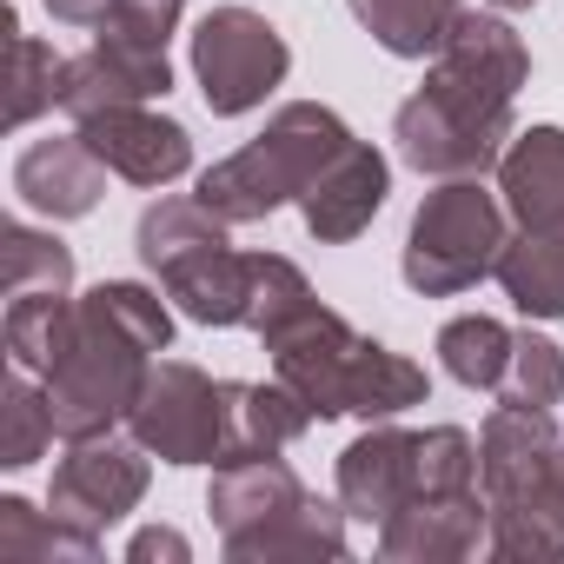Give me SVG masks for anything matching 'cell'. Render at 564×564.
I'll list each match as a JSON object with an SVG mask.
<instances>
[{"label": "cell", "mask_w": 564, "mask_h": 564, "mask_svg": "<svg viewBox=\"0 0 564 564\" xmlns=\"http://www.w3.org/2000/svg\"><path fill=\"white\" fill-rule=\"evenodd\" d=\"M485 8H498V14H524V8H538V0H485Z\"/></svg>", "instance_id": "cell-37"}, {"label": "cell", "mask_w": 564, "mask_h": 564, "mask_svg": "<svg viewBox=\"0 0 564 564\" xmlns=\"http://www.w3.org/2000/svg\"><path fill=\"white\" fill-rule=\"evenodd\" d=\"M346 147H352V127H346L333 107H319V100H286V107L265 120V133H252L239 153H226V160H213V166L199 173L193 199H206L226 226H252V219L279 213L286 199H306L313 180H319Z\"/></svg>", "instance_id": "cell-2"}, {"label": "cell", "mask_w": 564, "mask_h": 564, "mask_svg": "<svg viewBox=\"0 0 564 564\" xmlns=\"http://www.w3.org/2000/svg\"><path fill=\"white\" fill-rule=\"evenodd\" d=\"M557 425H551V412H538V405H491V419H485V432H478V485H485V498H511V491H531V485H544L551 478V465H557Z\"/></svg>", "instance_id": "cell-17"}, {"label": "cell", "mask_w": 564, "mask_h": 564, "mask_svg": "<svg viewBox=\"0 0 564 564\" xmlns=\"http://www.w3.org/2000/svg\"><path fill=\"white\" fill-rule=\"evenodd\" d=\"M74 306L80 300H67V293H21V300H8V319H0L8 359L21 372H47L61 359L67 333H74Z\"/></svg>", "instance_id": "cell-27"}, {"label": "cell", "mask_w": 564, "mask_h": 564, "mask_svg": "<svg viewBox=\"0 0 564 564\" xmlns=\"http://www.w3.org/2000/svg\"><path fill=\"white\" fill-rule=\"evenodd\" d=\"M511 107H478L465 94H445V87H419L399 113H392V140H399V160L425 180H478L505 160L511 147Z\"/></svg>", "instance_id": "cell-5"}, {"label": "cell", "mask_w": 564, "mask_h": 564, "mask_svg": "<svg viewBox=\"0 0 564 564\" xmlns=\"http://www.w3.org/2000/svg\"><path fill=\"white\" fill-rule=\"evenodd\" d=\"M491 557L505 564H557L564 557V498L557 485H531V491H511V498H491V538H485Z\"/></svg>", "instance_id": "cell-21"}, {"label": "cell", "mask_w": 564, "mask_h": 564, "mask_svg": "<svg viewBox=\"0 0 564 564\" xmlns=\"http://www.w3.org/2000/svg\"><path fill=\"white\" fill-rule=\"evenodd\" d=\"M425 392H432V379H425V366H412L405 352H392V346H366V366H359V379H352V419H399V412H412V405H425Z\"/></svg>", "instance_id": "cell-29"}, {"label": "cell", "mask_w": 564, "mask_h": 564, "mask_svg": "<svg viewBox=\"0 0 564 564\" xmlns=\"http://www.w3.org/2000/svg\"><path fill=\"white\" fill-rule=\"evenodd\" d=\"M153 557H166V564H186V557H193V544H186L173 524H147V531L127 544V564H153Z\"/></svg>", "instance_id": "cell-35"}, {"label": "cell", "mask_w": 564, "mask_h": 564, "mask_svg": "<svg viewBox=\"0 0 564 564\" xmlns=\"http://www.w3.org/2000/svg\"><path fill=\"white\" fill-rule=\"evenodd\" d=\"M180 8L186 0H120L113 8V21L107 28H127V34H140V41H173V28H180Z\"/></svg>", "instance_id": "cell-34"}, {"label": "cell", "mask_w": 564, "mask_h": 564, "mask_svg": "<svg viewBox=\"0 0 564 564\" xmlns=\"http://www.w3.org/2000/svg\"><path fill=\"white\" fill-rule=\"evenodd\" d=\"M226 399H232V425H226V452H219V465L286 452V445H293V438H306V432H313V419H319V412L286 386V379H272V386L226 379Z\"/></svg>", "instance_id": "cell-20"}, {"label": "cell", "mask_w": 564, "mask_h": 564, "mask_svg": "<svg viewBox=\"0 0 564 564\" xmlns=\"http://www.w3.org/2000/svg\"><path fill=\"white\" fill-rule=\"evenodd\" d=\"M166 300L193 319V326H246V286H252V252L226 246H199L186 259H173L160 272Z\"/></svg>", "instance_id": "cell-19"}, {"label": "cell", "mask_w": 564, "mask_h": 564, "mask_svg": "<svg viewBox=\"0 0 564 564\" xmlns=\"http://www.w3.org/2000/svg\"><path fill=\"white\" fill-rule=\"evenodd\" d=\"M386 193H392V160H386L379 147L352 140V147H346L319 180H313V193L300 199L306 232H313L319 246H346V239H359V232L379 219Z\"/></svg>", "instance_id": "cell-16"}, {"label": "cell", "mask_w": 564, "mask_h": 564, "mask_svg": "<svg viewBox=\"0 0 564 564\" xmlns=\"http://www.w3.org/2000/svg\"><path fill=\"white\" fill-rule=\"evenodd\" d=\"M438 366L465 386V392H498L505 366H511V326H498L491 313H458L438 326Z\"/></svg>", "instance_id": "cell-26"}, {"label": "cell", "mask_w": 564, "mask_h": 564, "mask_svg": "<svg viewBox=\"0 0 564 564\" xmlns=\"http://www.w3.org/2000/svg\"><path fill=\"white\" fill-rule=\"evenodd\" d=\"M505 405H564V346H551L544 333H511V366L498 379Z\"/></svg>", "instance_id": "cell-31"}, {"label": "cell", "mask_w": 564, "mask_h": 564, "mask_svg": "<svg viewBox=\"0 0 564 564\" xmlns=\"http://www.w3.org/2000/svg\"><path fill=\"white\" fill-rule=\"evenodd\" d=\"M425 80L445 87V94H465V100H478V107H511L518 87L531 80V54H524L518 28H511L498 8H491V14H471V8H465V14L452 21L445 47L432 54Z\"/></svg>", "instance_id": "cell-10"}, {"label": "cell", "mask_w": 564, "mask_h": 564, "mask_svg": "<svg viewBox=\"0 0 564 564\" xmlns=\"http://www.w3.org/2000/svg\"><path fill=\"white\" fill-rule=\"evenodd\" d=\"M226 425H232L226 379H206L186 359H153L147 386H140V399L127 412L133 445L147 458H160V465H219Z\"/></svg>", "instance_id": "cell-4"}, {"label": "cell", "mask_w": 564, "mask_h": 564, "mask_svg": "<svg viewBox=\"0 0 564 564\" xmlns=\"http://www.w3.org/2000/svg\"><path fill=\"white\" fill-rule=\"evenodd\" d=\"M412 498H419V432H405L392 419H372L339 452V505H346V518L386 524Z\"/></svg>", "instance_id": "cell-13"}, {"label": "cell", "mask_w": 564, "mask_h": 564, "mask_svg": "<svg viewBox=\"0 0 564 564\" xmlns=\"http://www.w3.org/2000/svg\"><path fill=\"white\" fill-rule=\"evenodd\" d=\"M505 239L511 232H505V199L498 193H485L478 180H438L412 213L399 272L425 300H458L478 279H491Z\"/></svg>", "instance_id": "cell-3"}, {"label": "cell", "mask_w": 564, "mask_h": 564, "mask_svg": "<svg viewBox=\"0 0 564 564\" xmlns=\"http://www.w3.org/2000/svg\"><path fill=\"white\" fill-rule=\"evenodd\" d=\"M113 8H120V0H47V14L61 28H94V34L113 21Z\"/></svg>", "instance_id": "cell-36"}, {"label": "cell", "mask_w": 564, "mask_h": 564, "mask_svg": "<svg viewBox=\"0 0 564 564\" xmlns=\"http://www.w3.org/2000/svg\"><path fill=\"white\" fill-rule=\"evenodd\" d=\"M54 557H74V564H94L100 557V531H80L67 524L54 505L34 511L28 498H0V564H54Z\"/></svg>", "instance_id": "cell-24"}, {"label": "cell", "mask_w": 564, "mask_h": 564, "mask_svg": "<svg viewBox=\"0 0 564 564\" xmlns=\"http://www.w3.org/2000/svg\"><path fill=\"white\" fill-rule=\"evenodd\" d=\"M293 47L265 14L252 8H213L193 28V80L206 94V107L219 120H239L252 107H265V94L286 80Z\"/></svg>", "instance_id": "cell-6"}, {"label": "cell", "mask_w": 564, "mask_h": 564, "mask_svg": "<svg viewBox=\"0 0 564 564\" xmlns=\"http://www.w3.org/2000/svg\"><path fill=\"white\" fill-rule=\"evenodd\" d=\"M551 485H557V498H564V445H557V465H551Z\"/></svg>", "instance_id": "cell-38"}, {"label": "cell", "mask_w": 564, "mask_h": 564, "mask_svg": "<svg viewBox=\"0 0 564 564\" xmlns=\"http://www.w3.org/2000/svg\"><path fill=\"white\" fill-rule=\"evenodd\" d=\"M54 432V412H47V386H34V372H8V386H0V465L8 471H28L41 452H47Z\"/></svg>", "instance_id": "cell-30"}, {"label": "cell", "mask_w": 564, "mask_h": 564, "mask_svg": "<svg viewBox=\"0 0 564 564\" xmlns=\"http://www.w3.org/2000/svg\"><path fill=\"white\" fill-rule=\"evenodd\" d=\"M313 491L300 485V471L265 452V458H232V465H213V491H206V511L219 524V544L232 564H252V551L286 524Z\"/></svg>", "instance_id": "cell-8"}, {"label": "cell", "mask_w": 564, "mask_h": 564, "mask_svg": "<svg viewBox=\"0 0 564 564\" xmlns=\"http://www.w3.org/2000/svg\"><path fill=\"white\" fill-rule=\"evenodd\" d=\"M491 279L524 319H564V232H511Z\"/></svg>", "instance_id": "cell-22"}, {"label": "cell", "mask_w": 564, "mask_h": 564, "mask_svg": "<svg viewBox=\"0 0 564 564\" xmlns=\"http://www.w3.org/2000/svg\"><path fill=\"white\" fill-rule=\"evenodd\" d=\"M452 491H478V438L465 425H432L419 432V498Z\"/></svg>", "instance_id": "cell-33"}, {"label": "cell", "mask_w": 564, "mask_h": 564, "mask_svg": "<svg viewBox=\"0 0 564 564\" xmlns=\"http://www.w3.org/2000/svg\"><path fill=\"white\" fill-rule=\"evenodd\" d=\"M0 34H8V127H34L47 107H61L67 61L47 41L21 34V14L14 8H0Z\"/></svg>", "instance_id": "cell-25"}, {"label": "cell", "mask_w": 564, "mask_h": 564, "mask_svg": "<svg viewBox=\"0 0 564 564\" xmlns=\"http://www.w3.org/2000/svg\"><path fill=\"white\" fill-rule=\"evenodd\" d=\"M14 193L41 219H87L107 193V160L80 140V127L54 133V140H34L14 160Z\"/></svg>", "instance_id": "cell-15"}, {"label": "cell", "mask_w": 564, "mask_h": 564, "mask_svg": "<svg viewBox=\"0 0 564 564\" xmlns=\"http://www.w3.org/2000/svg\"><path fill=\"white\" fill-rule=\"evenodd\" d=\"M491 538V498L452 491V498H412L379 524V557L392 564H458Z\"/></svg>", "instance_id": "cell-14"}, {"label": "cell", "mask_w": 564, "mask_h": 564, "mask_svg": "<svg viewBox=\"0 0 564 564\" xmlns=\"http://www.w3.org/2000/svg\"><path fill=\"white\" fill-rule=\"evenodd\" d=\"M0 279H8V300H21V293H74V252L54 232L14 219L0 232Z\"/></svg>", "instance_id": "cell-28"}, {"label": "cell", "mask_w": 564, "mask_h": 564, "mask_svg": "<svg viewBox=\"0 0 564 564\" xmlns=\"http://www.w3.org/2000/svg\"><path fill=\"white\" fill-rule=\"evenodd\" d=\"M366 333H352L333 306H300L286 326L265 333V352H272V379H286L319 419H346L352 412V379L366 366Z\"/></svg>", "instance_id": "cell-7"}, {"label": "cell", "mask_w": 564, "mask_h": 564, "mask_svg": "<svg viewBox=\"0 0 564 564\" xmlns=\"http://www.w3.org/2000/svg\"><path fill=\"white\" fill-rule=\"evenodd\" d=\"M166 87H173V61L160 41H140L127 28H100V41L87 54H74L61 74V113H74V127H80L107 107L160 100Z\"/></svg>", "instance_id": "cell-9"}, {"label": "cell", "mask_w": 564, "mask_h": 564, "mask_svg": "<svg viewBox=\"0 0 564 564\" xmlns=\"http://www.w3.org/2000/svg\"><path fill=\"white\" fill-rule=\"evenodd\" d=\"M80 140L107 160V173H120L127 186H173L193 166V133L173 113H153L147 100L133 107H107L94 120H80Z\"/></svg>", "instance_id": "cell-12"}, {"label": "cell", "mask_w": 564, "mask_h": 564, "mask_svg": "<svg viewBox=\"0 0 564 564\" xmlns=\"http://www.w3.org/2000/svg\"><path fill=\"white\" fill-rule=\"evenodd\" d=\"M498 199L518 232H564V127L511 133L498 160Z\"/></svg>", "instance_id": "cell-18"}, {"label": "cell", "mask_w": 564, "mask_h": 564, "mask_svg": "<svg viewBox=\"0 0 564 564\" xmlns=\"http://www.w3.org/2000/svg\"><path fill=\"white\" fill-rule=\"evenodd\" d=\"M140 498H147V452L140 445H113V438L67 445V458L54 465V491H47V505L67 524H80V531L120 524Z\"/></svg>", "instance_id": "cell-11"}, {"label": "cell", "mask_w": 564, "mask_h": 564, "mask_svg": "<svg viewBox=\"0 0 564 564\" xmlns=\"http://www.w3.org/2000/svg\"><path fill=\"white\" fill-rule=\"evenodd\" d=\"M166 346H173L166 300L153 286H140V279H100L74 306V333H67L61 359L41 372L61 445L107 438L133 412L140 386H147V366Z\"/></svg>", "instance_id": "cell-1"}, {"label": "cell", "mask_w": 564, "mask_h": 564, "mask_svg": "<svg viewBox=\"0 0 564 564\" xmlns=\"http://www.w3.org/2000/svg\"><path fill=\"white\" fill-rule=\"evenodd\" d=\"M319 293L306 286V272L293 259H279V252H252V286H246V326L265 339L272 326H286L300 306H313Z\"/></svg>", "instance_id": "cell-32"}, {"label": "cell", "mask_w": 564, "mask_h": 564, "mask_svg": "<svg viewBox=\"0 0 564 564\" xmlns=\"http://www.w3.org/2000/svg\"><path fill=\"white\" fill-rule=\"evenodd\" d=\"M352 21L399 61H432L465 14V0H346Z\"/></svg>", "instance_id": "cell-23"}]
</instances>
